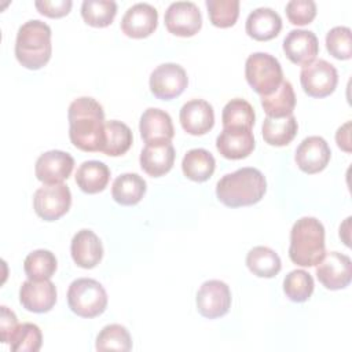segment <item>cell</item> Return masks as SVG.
<instances>
[{
  "instance_id": "obj_1",
  "label": "cell",
  "mask_w": 352,
  "mask_h": 352,
  "mask_svg": "<svg viewBox=\"0 0 352 352\" xmlns=\"http://www.w3.org/2000/svg\"><path fill=\"white\" fill-rule=\"evenodd\" d=\"M69 138L81 151H100L104 142V111L91 96L74 99L67 110Z\"/></svg>"
},
{
  "instance_id": "obj_2",
  "label": "cell",
  "mask_w": 352,
  "mask_h": 352,
  "mask_svg": "<svg viewBox=\"0 0 352 352\" xmlns=\"http://www.w3.org/2000/svg\"><path fill=\"white\" fill-rule=\"evenodd\" d=\"M267 191L264 175L256 168H241L224 175L216 184L217 199L228 208L250 206L261 201Z\"/></svg>"
},
{
  "instance_id": "obj_3",
  "label": "cell",
  "mask_w": 352,
  "mask_h": 352,
  "mask_svg": "<svg viewBox=\"0 0 352 352\" xmlns=\"http://www.w3.org/2000/svg\"><path fill=\"white\" fill-rule=\"evenodd\" d=\"M324 227L315 217L298 219L290 231L289 257L300 267H314L324 256Z\"/></svg>"
},
{
  "instance_id": "obj_4",
  "label": "cell",
  "mask_w": 352,
  "mask_h": 352,
  "mask_svg": "<svg viewBox=\"0 0 352 352\" xmlns=\"http://www.w3.org/2000/svg\"><path fill=\"white\" fill-rule=\"evenodd\" d=\"M51 52V28L45 22L30 19L21 25L15 40V56L23 67L41 69L48 63Z\"/></svg>"
},
{
  "instance_id": "obj_5",
  "label": "cell",
  "mask_w": 352,
  "mask_h": 352,
  "mask_svg": "<svg viewBox=\"0 0 352 352\" xmlns=\"http://www.w3.org/2000/svg\"><path fill=\"white\" fill-rule=\"evenodd\" d=\"M69 308L81 318H95L106 311L107 293L92 278H78L67 289Z\"/></svg>"
},
{
  "instance_id": "obj_6",
  "label": "cell",
  "mask_w": 352,
  "mask_h": 352,
  "mask_svg": "<svg viewBox=\"0 0 352 352\" xmlns=\"http://www.w3.org/2000/svg\"><path fill=\"white\" fill-rule=\"evenodd\" d=\"M248 84L258 95L272 94L283 81V72L279 60L267 52H253L245 63Z\"/></svg>"
},
{
  "instance_id": "obj_7",
  "label": "cell",
  "mask_w": 352,
  "mask_h": 352,
  "mask_svg": "<svg viewBox=\"0 0 352 352\" xmlns=\"http://www.w3.org/2000/svg\"><path fill=\"white\" fill-rule=\"evenodd\" d=\"M72 205L70 188L63 184H45L36 190L33 208L38 217L45 221H55L67 213Z\"/></svg>"
},
{
  "instance_id": "obj_8",
  "label": "cell",
  "mask_w": 352,
  "mask_h": 352,
  "mask_svg": "<svg viewBox=\"0 0 352 352\" xmlns=\"http://www.w3.org/2000/svg\"><path fill=\"white\" fill-rule=\"evenodd\" d=\"M300 82L308 96L324 98L334 92L338 82V73L330 62L318 59L301 69Z\"/></svg>"
},
{
  "instance_id": "obj_9",
  "label": "cell",
  "mask_w": 352,
  "mask_h": 352,
  "mask_svg": "<svg viewBox=\"0 0 352 352\" xmlns=\"http://www.w3.org/2000/svg\"><path fill=\"white\" fill-rule=\"evenodd\" d=\"M187 73L177 63H162L157 66L148 80L151 94L162 100L177 98L187 88Z\"/></svg>"
},
{
  "instance_id": "obj_10",
  "label": "cell",
  "mask_w": 352,
  "mask_h": 352,
  "mask_svg": "<svg viewBox=\"0 0 352 352\" xmlns=\"http://www.w3.org/2000/svg\"><path fill=\"white\" fill-rule=\"evenodd\" d=\"M198 312L208 319L224 316L231 307V292L226 282L210 279L201 285L195 298Z\"/></svg>"
},
{
  "instance_id": "obj_11",
  "label": "cell",
  "mask_w": 352,
  "mask_h": 352,
  "mask_svg": "<svg viewBox=\"0 0 352 352\" xmlns=\"http://www.w3.org/2000/svg\"><path fill=\"white\" fill-rule=\"evenodd\" d=\"M316 278L329 290L346 287L352 279V261L349 256L340 252L324 253L316 264Z\"/></svg>"
},
{
  "instance_id": "obj_12",
  "label": "cell",
  "mask_w": 352,
  "mask_h": 352,
  "mask_svg": "<svg viewBox=\"0 0 352 352\" xmlns=\"http://www.w3.org/2000/svg\"><path fill=\"white\" fill-rule=\"evenodd\" d=\"M165 26L169 33L179 37H191L202 26V15L192 1H175L165 11Z\"/></svg>"
},
{
  "instance_id": "obj_13",
  "label": "cell",
  "mask_w": 352,
  "mask_h": 352,
  "mask_svg": "<svg viewBox=\"0 0 352 352\" xmlns=\"http://www.w3.org/2000/svg\"><path fill=\"white\" fill-rule=\"evenodd\" d=\"M74 168V158L60 150L43 153L34 165L36 177L44 184H58L66 180Z\"/></svg>"
},
{
  "instance_id": "obj_14",
  "label": "cell",
  "mask_w": 352,
  "mask_h": 352,
  "mask_svg": "<svg viewBox=\"0 0 352 352\" xmlns=\"http://www.w3.org/2000/svg\"><path fill=\"white\" fill-rule=\"evenodd\" d=\"M158 25V11L148 3H136L129 7L122 19L121 30L131 38H144L154 33Z\"/></svg>"
},
{
  "instance_id": "obj_15",
  "label": "cell",
  "mask_w": 352,
  "mask_h": 352,
  "mask_svg": "<svg viewBox=\"0 0 352 352\" xmlns=\"http://www.w3.org/2000/svg\"><path fill=\"white\" fill-rule=\"evenodd\" d=\"M19 302L30 312H48L56 302V287L50 279H28L19 289Z\"/></svg>"
},
{
  "instance_id": "obj_16",
  "label": "cell",
  "mask_w": 352,
  "mask_h": 352,
  "mask_svg": "<svg viewBox=\"0 0 352 352\" xmlns=\"http://www.w3.org/2000/svg\"><path fill=\"white\" fill-rule=\"evenodd\" d=\"M330 157V147L323 138L308 136L298 144L294 160L302 172L314 175L322 172L327 166Z\"/></svg>"
},
{
  "instance_id": "obj_17",
  "label": "cell",
  "mask_w": 352,
  "mask_h": 352,
  "mask_svg": "<svg viewBox=\"0 0 352 352\" xmlns=\"http://www.w3.org/2000/svg\"><path fill=\"white\" fill-rule=\"evenodd\" d=\"M139 131L146 144L169 143L175 135L170 116L157 107H148L143 111L139 122Z\"/></svg>"
},
{
  "instance_id": "obj_18",
  "label": "cell",
  "mask_w": 352,
  "mask_h": 352,
  "mask_svg": "<svg viewBox=\"0 0 352 352\" xmlns=\"http://www.w3.org/2000/svg\"><path fill=\"white\" fill-rule=\"evenodd\" d=\"M283 52L294 65H309L319 52L318 37L311 30L293 29L283 40Z\"/></svg>"
},
{
  "instance_id": "obj_19",
  "label": "cell",
  "mask_w": 352,
  "mask_h": 352,
  "mask_svg": "<svg viewBox=\"0 0 352 352\" xmlns=\"http://www.w3.org/2000/svg\"><path fill=\"white\" fill-rule=\"evenodd\" d=\"M182 128L194 136L209 132L214 125V111L209 102L204 99H191L184 103L179 113Z\"/></svg>"
},
{
  "instance_id": "obj_20",
  "label": "cell",
  "mask_w": 352,
  "mask_h": 352,
  "mask_svg": "<svg viewBox=\"0 0 352 352\" xmlns=\"http://www.w3.org/2000/svg\"><path fill=\"white\" fill-rule=\"evenodd\" d=\"M70 253L78 267L89 270L100 263L103 246L99 236L92 230L84 228L74 234L70 243Z\"/></svg>"
},
{
  "instance_id": "obj_21",
  "label": "cell",
  "mask_w": 352,
  "mask_h": 352,
  "mask_svg": "<svg viewBox=\"0 0 352 352\" xmlns=\"http://www.w3.org/2000/svg\"><path fill=\"white\" fill-rule=\"evenodd\" d=\"M254 146L252 129L223 128L216 138V148L227 160L246 158L254 150Z\"/></svg>"
},
{
  "instance_id": "obj_22",
  "label": "cell",
  "mask_w": 352,
  "mask_h": 352,
  "mask_svg": "<svg viewBox=\"0 0 352 352\" xmlns=\"http://www.w3.org/2000/svg\"><path fill=\"white\" fill-rule=\"evenodd\" d=\"M175 148L172 143L146 144L140 153V168L151 177H160L168 173L175 164Z\"/></svg>"
},
{
  "instance_id": "obj_23",
  "label": "cell",
  "mask_w": 352,
  "mask_h": 352,
  "mask_svg": "<svg viewBox=\"0 0 352 352\" xmlns=\"http://www.w3.org/2000/svg\"><path fill=\"white\" fill-rule=\"evenodd\" d=\"M282 29V19L276 11L268 7H258L253 10L245 23L248 36L257 41H267L279 34Z\"/></svg>"
},
{
  "instance_id": "obj_24",
  "label": "cell",
  "mask_w": 352,
  "mask_h": 352,
  "mask_svg": "<svg viewBox=\"0 0 352 352\" xmlns=\"http://www.w3.org/2000/svg\"><path fill=\"white\" fill-rule=\"evenodd\" d=\"M109 180L110 169L102 161H84L76 172V183L80 190L87 194H96L103 191Z\"/></svg>"
},
{
  "instance_id": "obj_25",
  "label": "cell",
  "mask_w": 352,
  "mask_h": 352,
  "mask_svg": "<svg viewBox=\"0 0 352 352\" xmlns=\"http://www.w3.org/2000/svg\"><path fill=\"white\" fill-rule=\"evenodd\" d=\"M147 190V184L138 173H122L113 182L111 197L124 206H132L142 201Z\"/></svg>"
},
{
  "instance_id": "obj_26",
  "label": "cell",
  "mask_w": 352,
  "mask_h": 352,
  "mask_svg": "<svg viewBox=\"0 0 352 352\" xmlns=\"http://www.w3.org/2000/svg\"><path fill=\"white\" fill-rule=\"evenodd\" d=\"M261 106L267 117L282 118L293 114L296 107V94L290 81L283 80L272 94L261 96Z\"/></svg>"
},
{
  "instance_id": "obj_27",
  "label": "cell",
  "mask_w": 352,
  "mask_h": 352,
  "mask_svg": "<svg viewBox=\"0 0 352 352\" xmlns=\"http://www.w3.org/2000/svg\"><path fill=\"white\" fill-rule=\"evenodd\" d=\"M297 121L293 114L282 117V118H272L265 117L261 126L263 139L270 146L282 147L289 144L294 136L297 135Z\"/></svg>"
},
{
  "instance_id": "obj_28",
  "label": "cell",
  "mask_w": 352,
  "mask_h": 352,
  "mask_svg": "<svg viewBox=\"0 0 352 352\" xmlns=\"http://www.w3.org/2000/svg\"><path fill=\"white\" fill-rule=\"evenodd\" d=\"M214 157L205 148H191L182 161V169L187 179L192 182H206L214 172Z\"/></svg>"
},
{
  "instance_id": "obj_29",
  "label": "cell",
  "mask_w": 352,
  "mask_h": 352,
  "mask_svg": "<svg viewBox=\"0 0 352 352\" xmlns=\"http://www.w3.org/2000/svg\"><path fill=\"white\" fill-rule=\"evenodd\" d=\"M132 131L131 128L117 120H110L104 122V142L102 146V153L110 157H118L125 154L132 146Z\"/></svg>"
},
{
  "instance_id": "obj_30",
  "label": "cell",
  "mask_w": 352,
  "mask_h": 352,
  "mask_svg": "<svg viewBox=\"0 0 352 352\" xmlns=\"http://www.w3.org/2000/svg\"><path fill=\"white\" fill-rule=\"evenodd\" d=\"M246 265L249 271L258 278H272L280 268L282 261L278 253L268 246H254L246 256Z\"/></svg>"
},
{
  "instance_id": "obj_31",
  "label": "cell",
  "mask_w": 352,
  "mask_h": 352,
  "mask_svg": "<svg viewBox=\"0 0 352 352\" xmlns=\"http://www.w3.org/2000/svg\"><path fill=\"white\" fill-rule=\"evenodd\" d=\"M254 109L253 106L241 98L231 99L224 107L221 113L223 128L232 129H252L254 125Z\"/></svg>"
},
{
  "instance_id": "obj_32",
  "label": "cell",
  "mask_w": 352,
  "mask_h": 352,
  "mask_svg": "<svg viewBox=\"0 0 352 352\" xmlns=\"http://www.w3.org/2000/svg\"><path fill=\"white\" fill-rule=\"evenodd\" d=\"M58 267L56 257L52 252L45 249H37L30 252L23 261V270L29 279L43 280L50 279Z\"/></svg>"
},
{
  "instance_id": "obj_33",
  "label": "cell",
  "mask_w": 352,
  "mask_h": 352,
  "mask_svg": "<svg viewBox=\"0 0 352 352\" xmlns=\"http://www.w3.org/2000/svg\"><path fill=\"white\" fill-rule=\"evenodd\" d=\"M117 14V4L113 0H84L81 16L89 26L106 28Z\"/></svg>"
},
{
  "instance_id": "obj_34",
  "label": "cell",
  "mask_w": 352,
  "mask_h": 352,
  "mask_svg": "<svg viewBox=\"0 0 352 352\" xmlns=\"http://www.w3.org/2000/svg\"><path fill=\"white\" fill-rule=\"evenodd\" d=\"M95 348L98 351H131L132 338L125 326L111 323L104 326L96 336Z\"/></svg>"
},
{
  "instance_id": "obj_35",
  "label": "cell",
  "mask_w": 352,
  "mask_h": 352,
  "mask_svg": "<svg viewBox=\"0 0 352 352\" xmlns=\"http://www.w3.org/2000/svg\"><path fill=\"white\" fill-rule=\"evenodd\" d=\"M314 278L304 270H293L283 279V292L293 302H304L314 293Z\"/></svg>"
},
{
  "instance_id": "obj_36",
  "label": "cell",
  "mask_w": 352,
  "mask_h": 352,
  "mask_svg": "<svg viewBox=\"0 0 352 352\" xmlns=\"http://www.w3.org/2000/svg\"><path fill=\"white\" fill-rule=\"evenodd\" d=\"M210 22L217 28L235 25L239 16V0H206Z\"/></svg>"
},
{
  "instance_id": "obj_37",
  "label": "cell",
  "mask_w": 352,
  "mask_h": 352,
  "mask_svg": "<svg viewBox=\"0 0 352 352\" xmlns=\"http://www.w3.org/2000/svg\"><path fill=\"white\" fill-rule=\"evenodd\" d=\"M43 344V334L37 324L22 323L18 326L10 340L14 352H37Z\"/></svg>"
},
{
  "instance_id": "obj_38",
  "label": "cell",
  "mask_w": 352,
  "mask_h": 352,
  "mask_svg": "<svg viewBox=\"0 0 352 352\" xmlns=\"http://www.w3.org/2000/svg\"><path fill=\"white\" fill-rule=\"evenodd\" d=\"M326 48L337 59L346 60L352 56V36L346 26H336L326 34Z\"/></svg>"
},
{
  "instance_id": "obj_39",
  "label": "cell",
  "mask_w": 352,
  "mask_h": 352,
  "mask_svg": "<svg viewBox=\"0 0 352 352\" xmlns=\"http://www.w3.org/2000/svg\"><path fill=\"white\" fill-rule=\"evenodd\" d=\"M286 16L297 26L311 23L316 16V4L312 0H290L286 4Z\"/></svg>"
},
{
  "instance_id": "obj_40",
  "label": "cell",
  "mask_w": 352,
  "mask_h": 352,
  "mask_svg": "<svg viewBox=\"0 0 352 352\" xmlns=\"http://www.w3.org/2000/svg\"><path fill=\"white\" fill-rule=\"evenodd\" d=\"M40 14L48 18H62L70 12L72 0H37L34 1Z\"/></svg>"
},
{
  "instance_id": "obj_41",
  "label": "cell",
  "mask_w": 352,
  "mask_h": 352,
  "mask_svg": "<svg viewBox=\"0 0 352 352\" xmlns=\"http://www.w3.org/2000/svg\"><path fill=\"white\" fill-rule=\"evenodd\" d=\"M1 309V316H0V333H1V342L10 344V340L15 330L18 329V319L15 314L8 309L6 305L0 307Z\"/></svg>"
},
{
  "instance_id": "obj_42",
  "label": "cell",
  "mask_w": 352,
  "mask_h": 352,
  "mask_svg": "<svg viewBox=\"0 0 352 352\" xmlns=\"http://www.w3.org/2000/svg\"><path fill=\"white\" fill-rule=\"evenodd\" d=\"M337 146L345 153H351V121H346L336 132Z\"/></svg>"
}]
</instances>
